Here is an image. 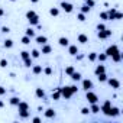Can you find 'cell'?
Returning <instances> with one entry per match:
<instances>
[{
    "mask_svg": "<svg viewBox=\"0 0 123 123\" xmlns=\"http://www.w3.org/2000/svg\"><path fill=\"white\" fill-rule=\"evenodd\" d=\"M26 19H28L31 26H38L39 25V16L35 10H28L26 12Z\"/></svg>",
    "mask_w": 123,
    "mask_h": 123,
    "instance_id": "1",
    "label": "cell"
},
{
    "mask_svg": "<svg viewBox=\"0 0 123 123\" xmlns=\"http://www.w3.org/2000/svg\"><path fill=\"white\" fill-rule=\"evenodd\" d=\"M59 91H61V97L64 98H71L74 96V93L71 91L70 86H64V87H59Z\"/></svg>",
    "mask_w": 123,
    "mask_h": 123,
    "instance_id": "2",
    "label": "cell"
},
{
    "mask_svg": "<svg viewBox=\"0 0 123 123\" xmlns=\"http://www.w3.org/2000/svg\"><path fill=\"white\" fill-rule=\"evenodd\" d=\"M59 7L62 9L65 13H73V12H74V5H73V3H68V2H65V0L59 3Z\"/></svg>",
    "mask_w": 123,
    "mask_h": 123,
    "instance_id": "3",
    "label": "cell"
},
{
    "mask_svg": "<svg viewBox=\"0 0 123 123\" xmlns=\"http://www.w3.org/2000/svg\"><path fill=\"white\" fill-rule=\"evenodd\" d=\"M86 100H87L90 104H93V103H97V101H98V96H97L96 93H93L91 90H88V91H86Z\"/></svg>",
    "mask_w": 123,
    "mask_h": 123,
    "instance_id": "4",
    "label": "cell"
},
{
    "mask_svg": "<svg viewBox=\"0 0 123 123\" xmlns=\"http://www.w3.org/2000/svg\"><path fill=\"white\" fill-rule=\"evenodd\" d=\"M110 109H111V101L110 100H104V103L100 106V111H103L106 116L110 114Z\"/></svg>",
    "mask_w": 123,
    "mask_h": 123,
    "instance_id": "5",
    "label": "cell"
},
{
    "mask_svg": "<svg viewBox=\"0 0 123 123\" xmlns=\"http://www.w3.org/2000/svg\"><path fill=\"white\" fill-rule=\"evenodd\" d=\"M97 36H98V39H107L111 36V31L109 28H106L103 31H97Z\"/></svg>",
    "mask_w": 123,
    "mask_h": 123,
    "instance_id": "6",
    "label": "cell"
},
{
    "mask_svg": "<svg viewBox=\"0 0 123 123\" xmlns=\"http://www.w3.org/2000/svg\"><path fill=\"white\" fill-rule=\"evenodd\" d=\"M81 88L84 90V91H88V90H91L93 88V81L90 80V78H81Z\"/></svg>",
    "mask_w": 123,
    "mask_h": 123,
    "instance_id": "7",
    "label": "cell"
},
{
    "mask_svg": "<svg viewBox=\"0 0 123 123\" xmlns=\"http://www.w3.org/2000/svg\"><path fill=\"white\" fill-rule=\"evenodd\" d=\"M111 88H114V90H117V88H120V81L117 80V78H114V77H111V78H107V81H106Z\"/></svg>",
    "mask_w": 123,
    "mask_h": 123,
    "instance_id": "8",
    "label": "cell"
},
{
    "mask_svg": "<svg viewBox=\"0 0 123 123\" xmlns=\"http://www.w3.org/2000/svg\"><path fill=\"white\" fill-rule=\"evenodd\" d=\"M116 52H120V51H119V46H117L116 43H113V45H110V46L106 49V52H104V54H106L107 56H111V55H114Z\"/></svg>",
    "mask_w": 123,
    "mask_h": 123,
    "instance_id": "9",
    "label": "cell"
},
{
    "mask_svg": "<svg viewBox=\"0 0 123 123\" xmlns=\"http://www.w3.org/2000/svg\"><path fill=\"white\" fill-rule=\"evenodd\" d=\"M41 54H43V55H48V54H51L52 52V46L46 42V43H43V45H41Z\"/></svg>",
    "mask_w": 123,
    "mask_h": 123,
    "instance_id": "10",
    "label": "cell"
},
{
    "mask_svg": "<svg viewBox=\"0 0 123 123\" xmlns=\"http://www.w3.org/2000/svg\"><path fill=\"white\" fill-rule=\"evenodd\" d=\"M35 42H36L38 45H43V43L48 42V38H46L45 35H36V36H35Z\"/></svg>",
    "mask_w": 123,
    "mask_h": 123,
    "instance_id": "11",
    "label": "cell"
},
{
    "mask_svg": "<svg viewBox=\"0 0 123 123\" xmlns=\"http://www.w3.org/2000/svg\"><path fill=\"white\" fill-rule=\"evenodd\" d=\"M68 54L71 56H75L78 54V46L77 45H68Z\"/></svg>",
    "mask_w": 123,
    "mask_h": 123,
    "instance_id": "12",
    "label": "cell"
},
{
    "mask_svg": "<svg viewBox=\"0 0 123 123\" xmlns=\"http://www.w3.org/2000/svg\"><path fill=\"white\" fill-rule=\"evenodd\" d=\"M58 43H59V46H68L70 45V39L67 36H61L58 39Z\"/></svg>",
    "mask_w": 123,
    "mask_h": 123,
    "instance_id": "13",
    "label": "cell"
},
{
    "mask_svg": "<svg viewBox=\"0 0 123 123\" xmlns=\"http://www.w3.org/2000/svg\"><path fill=\"white\" fill-rule=\"evenodd\" d=\"M116 12H117L116 7L109 9V10H107V20H114V15H116Z\"/></svg>",
    "mask_w": 123,
    "mask_h": 123,
    "instance_id": "14",
    "label": "cell"
},
{
    "mask_svg": "<svg viewBox=\"0 0 123 123\" xmlns=\"http://www.w3.org/2000/svg\"><path fill=\"white\" fill-rule=\"evenodd\" d=\"M77 42H80V43H87V42H88V36H87L86 33H80V35H77Z\"/></svg>",
    "mask_w": 123,
    "mask_h": 123,
    "instance_id": "15",
    "label": "cell"
},
{
    "mask_svg": "<svg viewBox=\"0 0 123 123\" xmlns=\"http://www.w3.org/2000/svg\"><path fill=\"white\" fill-rule=\"evenodd\" d=\"M51 97H52V100H54V101H58V100L61 98V91H59V88H55V90H52V94H51Z\"/></svg>",
    "mask_w": 123,
    "mask_h": 123,
    "instance_id": "16",
    "label": "cell"
},
{
    "mask_svg": "<svg viewBox=\"0 0 123 123\" xmlns=\"http://www.w3.org/2000/svg\"><path fill=\"white\" fill-rule=\"evenodd\" d=\"M120 114V109L119 107H116V106H111V109H110V117H117Z\"/></svg>",
    "mask_w": 123,
    "mask_h": 123,
    "instance_id": "17",
    "label": "cell"
},
{
    "mask_svg": "<svg viewBox=\"0 0 123 123\" xmlns=\"http://www.w3.org/2000/svg\"><path fill=\"white\" fill-rule=\"evenodd\" d=\"M25 35H26V36H29V38H35V36H36V32H35L33 26H29V28L25 31Z\"/></svg>",
    "mask_w": 123,
    "mask_h": 123,
    "instance_id": "18",
    "label": "cell"
},
{
    "mask_svg": "<svg viewBox=\"0 0 123 123\" xmlns=\"http://www.w3.org/2000/svg\"><path fill=\"white\" fill-rule=\"evenodd\" d=\"M16 107H18V110H29V109H31V107H29V104H28L26 101H23V100H20V101H19V104H18Z\"/></svg>",
    "mask_w": 123,
    "mask_h": 123,
    "instance_id": "19",
    "label": "cell"
},
{
    "mask_svg": "<svg viewBox=\"0 0 123 123\" xmlns=\"http://www.w3.org/2000/svg\"><path fill=\"white\" fill-rule=\"evenodd\" d=\"M101 73H106V67L103 65V62L94 68V74H96V75H98V74H101Z\"/></svg>",
    "mask_w": 123,
    "mask_h": 123,
    "instance_id": "20",
    "label": "cell"
},
{
    "mask_svg": "<svg viewBox=\"0 0 123 123\" xmlns=\"http://www.w3.org/2000/svg\"><path fill=\"white\" fill-rule=\"evenodd\" d=\"M35 96H36L38 98H45V90L41 88V87H38V88L35 90Z\"/></svg>",
    "mask_w": 123,
    "mask_h": 123,
    "instance_id": "21",
    "label": "cell"
},
{
    "mask_svg": "<svg viewBox=\"0 0 123 123\" xmlns=\"http://www.w3.org/2000/svg\"><path fill=\"white\" fill-rule=\"evenodd\" d=\"M43 114H45L46 119H54V117H55V110H54V109H46Z\"/></svg>",
    "mask_w": 123,
    "mask_h": 123,
    "instance_id": "22",
    "label": "cell"
},
{
    "mask_svg": "<svg viewBox=\"0 0 123 123\" xmlns=\"http://www.w3.org/2000/svg\"><path fill=\"white\" fill-rule=\"evenodd\" d=\"M13 45H15L13 39H5V41H3V46H5L6 49H10V48H13Z\"/></svg>",
    "mask_w": 123,
    "mask_h": 123,
    "instance_id": "23",
    "label": "cell"
},
{
    "mask_svg": "<svg viewBox=\"0 0 123 123\" xmlns=\"http://www.w3.org/2000/svg\"><path fill=\"white\" fill-rule=\"evenodd\" d=\"M31 68H32V73H33L35 75L42 74V65H32Z\"/></svg>",
    "mask_w": 123,
    "mask_h": 123,
    "instance_id": "24",
    "label": "cell"
},
{
    "mask_svg": "<svg viewBox=\"0 0 123 123\" xmlns=\"http://www.w3.org/2000/svg\"><path fill=\"white\" fill-rule=\"evenodd\" d=\"M70 77H71V80H73L74 83H77V81H81V74H80V73H77V71H74V73H73Z\"/></svg>",
    "mask_w": 123,
    "mask_h": 123,
    "instance_id": "25",
    "label": "cell"
},
{
    "mask_svg": "<svg viewBox=\"0 0 123 123\" xmlns=\"http://www.w3.org/2000/svg\"><path fill=\"white\" fill-rule=\"evenodd\" d=\"M31 116V111L29 110H19V117L20 119H28Z\"/></svg>",
    "mask_w": 123,
    "mask_h": 123,
    "instance_id": "26",
    "label": "cell"
},
{
    "mask_svg": "<svg viewBox=\"0 0 123 123\" xmlns=\"http://www.w3.org/2000/svg\"><path fill=\"white\" fill-rule=\"evenodd\" d=\"M111 59H113V62H120L122 61V52H116L114 55H111Z\"/></svg>",
    "mask_w": 123,
    "mask_h": 123,
    "instance_id": "27",
    "label": "cell"
},
{
    "mask_svg": "<svg viewBox=\"0 0 123 123\" xmlns=\"http://www.w3.org/2000/svg\"><path fill=\"white\" fill-rule=\"evenodd\" d=\"M31 56H32V59L39 58V56H41V51H39V49H32V51H31Z\"/></svg>",
    "mask_w": 123,
    "mask_h": 123,
    "instance_id": "28",
    "label": "cell"
},
{
    "mask_svg": "<svg viewBox=\"0 0 123 123\" xmlns=\"http://www.w3.org/2000/svg\"><path fill=\"white\" fill-rule=\"evenodd\" d=\"M107 78H109V77H107V74H106V73H101V74H98V75H97V80H98L100 83H106V81H107Z\"/></svg>",
    "mask_w": 123,
    "mask_h": 123,
    "instance_id": "29",
    "label": "cell"
},
{
    "mask_svg": "<svg viewBox=\"0 0 123 123\" xmlns=\"http://www.w3.org/2000/svg\"><path fill=\"white\" fill-rule=\"evenodd\" d=\"M98 111H100V106L97 103H93L90 107V113H98Z\"/></svg>",
    "mask_w": 123,
    "mask_h": 123,
    "instance_id": "30",
    "label": "cell"
},
{
    "mask_svg": "<svg viewBox=\"0 0 123 123\" xmlns=\"http://www.w3.org/2000/svg\"><path fill=\"white\" fill-rule=\"evenodd\" d=\"M87 58H88L90 62H94V61H97V52H90L87 55Z\"/></svg>",
    "mask_w": 123,
    "mask_h": 123,
    "instance_id": "31",
    "label": "cell"
},
{
    "mask_svg": "<svg viewBox=\"0 0 123 123\" xmlns=\"http://www.w3.org/2000/svg\"><path fill=\"white\" fill-rule=\"evenodd\" d=\"M23 65H25L26 68H31V67L33 65V61H32V56H31V58H28V59H23Z\"/></svg>",
    "mask_w": 123,
    "mask_h": 123,
    "instance_id": "32",
    "label": "cell"
},
{
    "mask_svg": "<svg viewBox=\"0 0 123 123\" xmlns=\"http://www.w3.org/2000/svg\"><path fill=\"white\" fill-rule=\"evenodd\" d=\"M19 101H20V98H19V97H10V98H9L10 106H18V104H19Z\"/></svg>",
    "mask_w": 123,
    "mask_h": 123,
    "instance_id": "33",
    "label": "cell"
},
{
    "mask_svg": "<svg viewBox=\"0 0 123 123\" xmlns=\"http://www.w3.org/2000/svg\"><path fill=\"white\" fill-rule=\"evenodd\" d=\"M107 58H109V56H107L104 52H103V54H97V61H98V62H104Z\"/></svg>",
    "mask_w": 123,
    "mask_h": 123,
    "instance_id": "34",
    "label": "cell"
},
{
    "mask_svg": "<svg viewBox=\"0 0 123 123\" xmlns=\"http://www.w3.org/2000/svg\"><path fill=\"white\" fill-rule=\"evenodd\" d=\"M49 15L51 16H58L59 15V9L58 7H51L49 9Z\"/></svg>",
    "mask_w": 123,
    "mask_h": 123,
    "instance_id": "35",
    "label": "cell"
},
{
    "mask_svg": "<svg viewBox=\"0 0 123 123\" xmlns=\"http://www.w3.org/2000/svg\"><path fill=\"white\" fill-rule=\"evenodd\" d=\"M31 39H32V38H29V36L23 35V36H22V39H20V42H22L23 45H29V43H31Z\"/></svg>",
    "mask_w": 123,
    "mask_h": 123,
    "instance_id": "36",
    "label": "cell"
},
{
    "mask_svg": "<svg viewBox=\"0 0 123 123\" xmlns=\"http://www.w3.org/2000/svg\"><path fill=\"white\" fill-rule=\"evenodd\" d=\"M20 58H22V59L31 58V52H29V51H22V52H20Z\"/></svg>",
    "mask_w": 123,
    "mask_h": 123,
    "instance_id": "37",
    "label": "cell"
},
{
    "mask_svg": "<svg viewBox=\"0 0 123 123\" xmlns=\"http://www.w3.org/2000/svg\"><path fill=\"white\" fill-rule=\"evenodd\" d=\"M84 5H87L90 9L96 6V0H84Z\"/></svg>",
    "mask_w": 123,
    "mask_h": 123,
    "instance_id": "38",
    "label": "cell"
},
{
    "mask_svg": "<svg viewBox=\"0 0 123 123\" xmlns=\"http://www.w3.org/2000/svg\"><path fill=\"white\" fill-rule=\"evenodd\" d=\"M74 71H75V68H74L73 65H68V67L65 68V74H67V75H71Z\"/></svg>",
    "mask_w": 123,
    "mask_h": 123,
    "instance_id": "39",
    "label": "cell"
},
{
    "mask_svg": "<svg viewBox=\"0 0 123 123\" xmlns=\"http://www.w3.org/2000/svg\"><path fill=\"white\" fill-rule=\"evenodd\" d=\"M90 10H91V9H90V7H88L87 5H83V6H81V13L87 15V13H90Z\"/></svg>",
    "mask_w": 123,
    "mask_h": 123,
    "instance_id": "40",
    "label": "cell"
},
{
    "mask_svg": "<svg viewBox=\"0 0 123 123\" xmlns=\"http://www.w3.org/2000/svg\"><path fill=\"white\" fill-rule=\"evenodd\" d=\"M86 19H87V18H86V15H84V13H81V12H80V13L77 15V20H78V22H86Z\"/></svg>",
    "mask_w": 123,
    "mask_h": 123,
    "instance_id": "41",
    "label": "cell"
},
{
    "mask_svg": "<svg viewBox=\"0 0 123 123\" xmlns=\"http://www.w3.org/2000/svg\"><path fill=\"white\" fill-rule=\"evenodd\" d=\"M42 73H43L45 75H51V74H52V68H51V67H45V68H42Z\"/></svg>",
    "mask_w": 123,
    "mask_h": 123,
    "instance_id": "42",
    "label": "cell"
},
{
    "mask_svg": "<svg viewBox=\"0 0 123 123\" xmlns=\"http://www.w3.org/2000/svg\"><path fill=\"white\" fill-rule=\"evenodd\" d=\"M0 67H2V68H6V67H7V59H5V58L0 59Z\"/></svg>",
    "mask_w": 123,
    "mask_h": 123,
    "instance_id": "43",
    "label": "cell"
},
{
    "mask_svg": "<svg viewBox=\"0 0 123 123\" xmlns=\"http://www.w3.org/2000/svg\"><path fill=\"white\" fill-rule=\"evenodd\" d=\"M122 18H123V13L117 10V12H116V15H114V20H120Z\"/></svg>",
    "mask_w": 123,
    "mask_h": 123,
    "instance_id": "44",
    "label": "cell"
},
{
    "mask_svg": "<svg viewBox=\"0 0 123 123\" xmlns=\"http://www.w3.org/2000/svg\"><path fill=\"white\" fill-rule=\"evenodd\" d=\"M0 32H2V33H9V32H10V28H9V26H2Z\"/></svg>",
    "mask_w": 123,
    "mask_h": 123,
    "instance_id": "45",
    "label": "cell"
},
{
    "mask_svg": "<svg viewBox=\"0 0 123 123\" xmlns=\"http://www.w3.org/2000/svg\"><path fill=\"white\" fill-rule=\"evenodd\" d=\"M98 18H100L101 20H107V12H101V13L98 15Z\"/></svg>",
    "mask_w": 123,
    "mask_h": 123,
    "instance_id": "46",
    "label": "cell"
},
{
    "mask_svg": "<svg viewBox=\"0 0 123 123\" xmlns=\"http://www.w3.org/2000/svg\"><path fill=\"white\" fill-rule=\"evenodd\" d=\"M96 29H97V31H103V29H106V25L100 22V23H97V26H96Z\"/></svg>",
    "mask_w": 123,
    "mask_h": 123,
    "instance_id": "47",
    "label": "cell"
},
{
    "mask_svg": "<svg viewBox=\"0 0 123 123\" xmlns=\"http://www.w3.org/2000/svg\"><path fill=\"white\" fill-rule=\"evenodd\" d=\"M88 113H90V109H88V107H83V109H81V114H84V116H87Z\"/></svg>",
    "mask_w": 123,
    "mask_h": 123,
    "instance_id": "48",
    "label": "cell"
},
{
    "mask_svg": "<svg viewBox=\"0 0 123 123\" xmlns=\"http://www.w3.org/2000/svg\"><path fill=\"white\" fill-rule=\"evenodd\" d=\"M7 93V90L5 88V87H2V86H0V96H5Z\"/></svg>",
    "mask_w": 123,
    "mask_h": 123,
    "instance_id": "49",
    "label": "cell"
},
{
    "mask_svg": "<svg viewBox=\"0 0 123 123\" xmlns=\"http://www.w3.org/2000/svg\"><path fill=\"white\" fill-rule=\"evenodd\" d=\"M70 88H71V91H73L74 94H75V93L78 91V88H77V86H75V84H73V86H70Z\"/></svg>",
    "mask_w": 123,
    "mask_h": 123,
    "instance_id": "50",
    "label": "cell"
},
{
    "mask_svg": "<svg viewBox=\"0 0 123 123\" xmlns=\"http://www.w3.org/2000/svg\"><path fill=\"white\" fill-rule=\"evenodd\" d=\"M32 122H33V123H39V122H41V117H33Z\"/></svg>",
    "mask_w": 123,
    "mask_h": 123,
    "instance_id": "51",
    "label": "cell"
},
{
    "mask_svg": "<svg viewBox=\"0 0 123 123\" xmlns=\"http://www.w3.org/2000/svg\"><path fill=\"white\" fill-rule=\"evenodd\" d=\"M3 16H5V9L0 7V18H3Z\"/></svg>",
    "mask_w": 123,
    "mask_h": 123,
    "instance_id": "52",
    "label": "cell"
},
{
    "mask_svg": "<svg viewBox=\"0 0 123 123\" xmlns=\"http://www.w3.org/2000/svg\"><path fill=\"white\" fill-rule=\"evenodd\" d=\"M2 107H5V101H3V100H0V109H2Z\"/></svg>",
    "mask_w": 123,
    "mask_h": 123,
    "instance_id": "53",
    "label": "cell"
},
{
    "mask_svg": "<svg viewBox=\"0 0 123 123\" xmlns=\"http://www.w3.org/2000/svg\"><path fill=\"white\" fill-rule=\"evenodd\" d=\"M31 2H32V3H38V2H39V0H31Z\"/></svg>",
    "mask_w": 123,
    "mask_h": 123,
    "instance_id": "54",
    "label": "cell"
},
{
    "mask_svg": "<svg viewBox=\"0 0 123 123\" xmlns=\"http://www.w3.org/2000/svg\"><path fill=\"white\" fill-rule=\"evenodd\" d=\"M9 2H16V0H9Z\"/></svg>",
    "mask_w": 123,
    "mask_h": 123,
    "instance_id": "55",
    "label": "cell"
}]
</instances>
